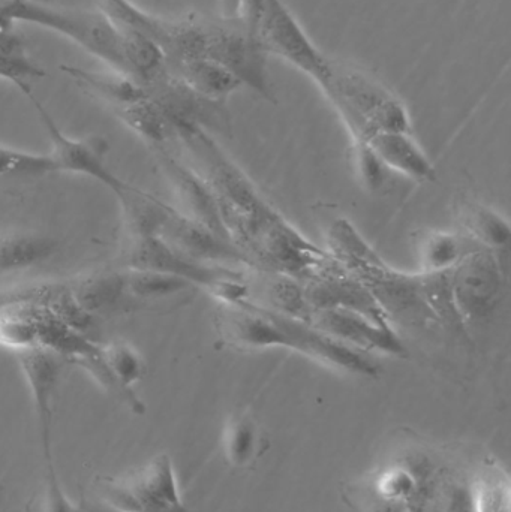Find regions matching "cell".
I'll return each instance as SVG.
<instances>
[{"instance_id": "cell-21", "label": "cell", "mask_w": 511, "mask_h": 512, "mask_svg": "<svg viewBox=\"0 0 511 512\" xmlns=\"http://www.w3.org/2000/svg\"><path fill=\"white\" fill-rule=\"evenodd\" d=\"M113 111L129 129L147 143H162L171 132H174L167 111L150 92L140 101L114 108Z\"/></svg>"}, {"instance_id": "cell-29", "label": "cell", "mask_w": 511, "mask_h": 512, "mask_svg": "<svg viewBox=\"0 0 511 512\" xmlns=\"http://www.w3.org/2000/svg\"><path fill=\"white\" fill-rule=\"evenodd\" d=\"M80 512H128L117 510V508L110 507V505L104 504V502L95 499V501H84L81 505Z\"/></svg>"}, {"instance_id": "cell-3", "label": "cell", "mask_w": 511, "mask_h": 512, "mask_svg": "<svg viewBox=\"0 0 511 512\" xmlns=\"http://www.w3.org/2000/svg\"><path fill=\"white\" fill-rule=\"evenodd\" d=\"M216 328L221 339L234 348L285 349L350 375L375 378L380 373L374 355L327 336L305 319L251 301L219 303Z\"/></svg>"}, {"instance_id": "cell-23", "label": "cell", "mask_w": 511, "mask_h": 512, "mask_svg": "<svg viewBox=\"0 0 511 512\" xmlns=\"http://www.w3.org/2000/svg\"><path fill=\"white\" fill-rule=\"evenodd\" d=\"M510 504L509 475L498 466L483 469L471 489L473 512H510Z\"/></svg>"}, {"instance_id": "cell-1", "label": "cell", "mask_w": 511, "mask_h": 512, "mask_svg": "<svg viewBox=\"0 0 511 512\" xmlns=\"http://www.w3.org/2000/svg\"><path fill=\"white\" fill-rule=\"evenodd\" d=\"M179 135L200 161L197 173L212 192L228 242L255 267L308 280L335 264L260 194L201 126L180 129Z\"/></svg>"}, {"instance_id": "cell-13", "label": "cell", "mask_w": 511, "mask_h": 512, "mask_svg": "<svg viewBox=\"0 0 511 512\" xmlns=\"http://www.w3.org/2000/svg\"><path fill=\"white\" fill-rule=\"evenodd\" d=\"M375 158L389 173H398L414 182H434L437 171L414 132H386L368 143Z\"/></svg>"}, {"instance_id": "cell-14", "label": "cell", "mask_w": 511, "mask_h": 512, "mask_svg": "<svg viewBox=\"0 0 511 512\" xmlns=\"http://www.w3.org/2000/svg\"><path fill=\"white\" fill-rule=\"evenodd\" d=\"M455 218L458 224L456 233L474 248L500 254L509 246L510 224L498 210L464 198L456 203Z\"/></svg>"}, {"instance_id": "cell-10", "label": "cell", "mask_w": 511, "mask_h": 512, "mask_svg": "<svg viewBox=\"0 0 511 512\" xmlns=\"http://www.w3.org/2000/svg\"><path fill=\"white\" fill-rule=\"evenodd\" d=\"M30 101L35 105L36 113L39 114V119L50 137L51 150L48 152V156L53 162L54 173L89 177L110 189L119 200L131 191L132 186L126 185L108 167L107 156L110 153V143L104 137H99V135L86 138L68 137L63 134L51 114L45 110L44 105L35 96H32Z\"/></svg>"}, {"instance_id": "cell-8", "label": "cell", "mask_w": 511, "mask_h": 512, "mask_svg": "<svg viewBox=\"0 0 511 512\" xmlns=\"http://www.w3.org/2000/svg\"><path fill=\"white\" fill-rule=\"evenodd\" d=\"M255 33L267 56H276L324 87L332 74V59L309 38L284 0H264Z\"/></svg>"}, {"instance_id": "cell-12", "label": "cell", "mask_w": 511, "mask_h": 512, "mask_svg": "<svg viewBox=\"0 0 511 512\" xmlns=\"http://www.w3.org/2000/svg\"><path fill=\"white\" fill-rule=\"evenodd\" d=\"M413 462H398L384 466L372 478V493L378 504L390 512L419 511L426 498L428 471Z\"/></svg>"}, {"instance_id": "cell-6", "label": "cell", "mask_w": 511, "mask_h": 512, "mask_svg": "<svg viewBox=\"0 0 511 512\" xmlns=\"http://www.w3.org/2000/svg\"><path fill=\"white\" fill-rule=\"evenodd\" d=\"M98 499L128 512H188L180 495L173 462L167 454L122 478H98Z\"/></svg>"}, {"instance_id": "cell-5", "label": "cell", "mask_w": 511, "mask_h": 512, "mask_svg": "<svg viewBox=\"0 0 511 512\" xmlns=\"http://www.w3.org/2000/svg\"><path fill=\"white\" fill-rule=\"evenodd\" d=\"M0 20L36 24L60 33L107 63L113 71L126 75L122 33L102 9L60 8L41 0H0Z\"/></svg>"}, {"instance_id": "cell-27", "label": "cell", "mask_w": 511, "mask_h": 512, "mask_svg": "<svg viewBox=\"0 0 511 512\" xmlns=\"http://www.w3.org/2000/svg\"><path fill=\"white\" fill-rule=\"evenodd\" d=\"M47 475H45L44 495H42L41 512H80L74 507L62 484H60L59 477L54 471L53 463L45 465Z\"/></svg>"}, {"instance_id": "cell-11", "label": "cell", "mask_w": 511, "mask_h": 512, "mask_svg": "<svg viewBox=\"0 0 511 512\" xmlns=\"http://www.w3.org/2000/svg\"><path fill=\"white\" fill-rule=\"evenodd\" d=\"M18 366L23 372L32 396L33 408L38 418L39 433H41L42 451H44L45 465L53 463L51 454V432H53V406L54 397L62 382L63 370L66 360L62 355L44 346L24 349L15 352Z\"/></svg>"}, {"instance_id": "cell-28", "label": "cell", "mask_w": 511, "mask_h": 512, "mask_svg": "<svg viewBox=\"0 0 511 512\" xmlns=\"http://www.w3.org/2000/svg\"><path fill=\"white\" fill-rule=\"evenodd\" d=\"M264 0H219L221 17L236 18L255 30Z\"/></svg>"}, {"instance_id": "cell-7", "label": "cell", "mask_w": 511, "mask_h": 512, "mask_svg": "<svg viewBox=\"0 0 511 512\" xmlns=\"http://www.w3.org/2000/svg\"><path fill=\"white\" fill-rule=\"evenodd\" d=\"M206 59L227 69L243 87L275 101L267 53L248 24L236 18H206Z\"/></svg>"}, {"instance_id": "cell-18", "label": "cell", "mask_w": 511, "mask_h": 512, "mask_svg": "<svg viewBox=\"0 0 511 512\" xmlns=\"http://www.w3.org/2000/svg\"><path fill=\"white\" fill-rule=\"evenodd\" d=\"M27 53L26 42L15 30V24L0 23V78L14 84L27 98H32V83L45 77Z\"/></svg>"}, {"instance_id": "cell-20", "label": "cell", "mask_w": 511, "mask_h": 512, "mask_svg": "<svg viewBox=\"0 0 511 512\" xmlns=\"http://www.w3.org/2000/svg\"><path fill=\"white\" fill-rule=\"evenodd\" d=\"M474 249L456 231H426L417 240L416 255L419 273H443L458 265Z\"/></svg>"}, {"instance_id": "cell-22", "label": "cell", "mask_w": 511, "mask_h": 512, "mask_svg": "<svg viewBox=\"0 0 511 512\" xmlns=\"http://www.w3.org/2000/svg\"><path fill=\"white\" fill-rule=\"evenodd\" d=\"M98 358L105 372L128 393L146 375V363L140 352L125 342H113L98 346Z\"/></svg>"}, {"instance_id": "cell-26", "label": "cell", "mask_w": 511, "mask_h": 512, "mask_svg": "<svg viewBox=\"0 0 511 512\" xmlns=\"http://www.w3.org/2000/svg\"><path fill=\"white\" fill-rule=\"evenodd\" d=\"M48 153H32L0 144V177H41L53 174Z\"/></svg>"}, {"instance_id": "cell-4", "label": "cell", "mask_w": 511, "mask_h": 512, "mask_svg": "<svg viewBox=\"0 0 511 512\" xmlns=\"http://www.w3.org/2000/svg\"><path fill=\"white\" fill-rule=\"evenodd\" d=\"M344 122L353 153L369 150L372 138L386 132H413L410 111L392 89L357 66L332 62L329 81L321 87Z\"/></svg>"}, {"instance_id": "cell-24", "label": "cell", "mask_w": 511, "mask_h": 512, "mask_svg": "<svg viewBox=\"0 0 511 512\" xmlns=\"http://www.w3.org/2000/svg\"><path fill=\"white\" fill-rule=\"evenodd\" d=\"M123 279L126 294L143 300L171 297L192 286L180 277L146 268H126L123 270Z\"/></svg>"}, {"instance_id": "cell-9", "label": "cell", "mask_w": 511, "mask_h": 512, "mask_svg": "<svg viewBox=\"0 0 511 512\" xmlns=\"http://www.w3.org/2000/svg\"><path fill=\"white\" fill-rule=\"evenodd\" d=\"M447 274L453 304L462 327L482 324L494 316L506 288V274L500 254L471 249Z\"/></svg>"}, {"instance_id": "cell-17", "label": "cell", "mask_w": 511, "mask_h": 512, "mask_svg": "<svg viewBox=\"0 0 511 512\" xmlns=\"http://www.w3.org/2000/svg\"><path fill=\"white\" fill-rule=\"evenodd\" d=\"M60 71L65 72L84 92L107 102L113 110L131 102L140 101L141 98L149 95L146 87L116 71L113 74H101V72L87 71V69L69 65L60 66Z\"/></svg>"}, {"instance_id": "cell-2", "label": "cell", "mask_w": 511, "mask_h": 512, "mask_svg": "<svg viewBox=\"0 0 511 512\" xmlns=\"http://www.w3.org/2000/svg\"><path fill=\"white\" fill-rule=\"evenodd\" d=\"M329 254L371 292L392 324L464 331L453 304L449 274L396 270L347 221L336 219L327 233Z\"/></svg>"}, {"instance_id": "cell-16", "label": "cell", "mask_w": 511, "mask_h": 512, "mask_svg": "<svg viewBox=\"0 0 511 512\" xmlns=\"http://www.w3.org/2000/svg\"><path fill=\"white\" fill-rule=\"evenodd\" d=\"M59 251L54 237L35 231L0 234V273L29 270L50 261Z\"/></svg>"}, {"instance_id": "cell-19", "label": "cell", "mask_w": 511, "mask_h": 512, "mask_svg": "<svg viewBox=\"0 0 511 512\" xmlns=\"http://www.w3.org/2000/svg\"><path fill=\"white\" fill-rule=\"evenodd\" d=\"M69 292L77 306L90 316L117 309L128 295L123 271L90 274L77 280L69 288Z\"/></svg>"}, {"instance_id": "cell-15", "label": "cell", "mask_w": 511, "mask_h": 512, "mask_svg": "<svg viewBox=\"0 0 511 512\" xmlns=\"http://www.w3.org/2000/svg\"><path fill=\"white\" fill-rule=\"evenodd\" d=\"M171 77L201 98L224 104L231 95L243 89L233 74L210 59L188 60L168 66Z\"/></svg>"}, {"instance_id": "cell-25", "label": "cell", "mask_w": 511, "mask_h": 512, "mask_svg": "<svg viewBox=\"0 0 511 512\" xmlns=\"http://www.w3.org/2000/svg\"><path fill=\"white\" fill-rule=\"evenodd\" d=\"M260 448V432L248 415L236 417L224 435V451L228 462L236 468H245L257 456Z\"/></svg>"}]
</instances>
